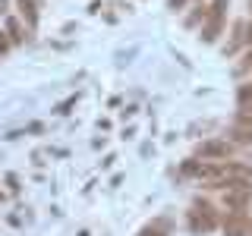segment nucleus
<instances>
[{
  "label": "nucleus",
  "instance_id": "f257e3e1",
  "mask_svg": "<svg viewBox=\"0 0 252 236\" xmlns=\"http://www.w3.org/2000/svg\"><path fill=\"white\" fill-rule=\"evenodd\" d=\"M199 154H202V161H227L233 154V145L224 139H211L205 145H199Z\"/></svg>",
  "mask_w": 252,
  "mask_h": 236
},
{
  "label": "nucleus",
  "instance_id": "f03ea898",
  "mask_svg": "<svg viewBox=\"0 0 252 236\" xmlns=\"http://www.w3.org/2000/svg\"><path fill=\"white\" fill-rule=\"evenodd\" d=\"M224 236H249V214L246 211H230L224 217Z\"/></svg>",
  "mask_w": 252,
  "mask_h": 236
},
{
  "label": "nucleus",
  "instance_id": "0eeeda50",
  "mask_svg": "<svg viewBox=\"0 0 252 236\" xmlns=\"http://www.w3.org/2000/svg\"><path fill=\"white\" fill-rule=\"evenodd\" d=\"M6 31H10V41H13V44H19L22 38H26V29H22L16 19H10V22H6Z\"/></svg>",
  "mask_w": 252,
  "mask_h": 236
},
{
  "label": "nucleus",
  "instance_id": "20e7f679",
  "mask_svg": "<svg viewBox=\"0 0 252 236\" xmlns=\"http://www.w3.org/2000/svg\"><path fill=\"white\" fill-rule=\"evenodd\" d=\"M16 6H19V16L26 19L29 29L38 26V0H16Z\"/></svg>",
  "mask_w": 252,
  "mask_h": 236
},
{
  "label": "nucleus",
  "instance_id": "9d476101",
  "mask_svg": "<svg viewBox=\"0 0 252 236\" xmlns=\"http://www.w3.org/2000/svg\"><path fill=\"white\" fill-rule=\"evenodd\" d=\"M233 142H240V145H249V148H252V129H233Z\"/></svg>",
  "mask_w": 252,
  "mask_h": 236
},
{
  "label": "nucleus",
  "instance_id": "f8f14e48",
  "mask_svg": "<svg viewBox=\"0 0 252 236\" xmlns=\"http://www.w3.org/2000/svg\"><path fill=\"white\" fill-rule=\"evenodd\" d=\"M73 104H76V98H66V101H63V104L57 107V114H66V110H69V107H73Z\"/></svg>",
  "mask_w": 252,
  "mask_h": 236
},
{
  "label": "nucleus",
  "instance_id": "dca6fc26",
  "mask_svg": "<svg viewBox=\"0 0 252 236\" xmlns=\"http://www.w3.org/2000/svg\"><path fill=\"white\" fill-rule=\"evenodd\" d=\"M10 10V0H0V13H6Z\"/></svg>",
  "mask_w": 252,
  "mask_h": 236
},
{
  "label": "nucleus",
  "instance_id": "423d86ee",
  "mask_svg": "<svg viewBox=\"0 0 252 236\" xmlns=\"http://www.w3.org/2000/svg\"><path fill=\"white\" fill-rule=\"evenodd\" d=\"M227 10H230V0H211L208 3V16H218V19H227Z\"/></svg>",
  "mask_w": 252,
  "mask_h": 236
},
{
  "label": "nucleus",
  "instance_id": "7ed1b4c3",
  "mask_svg": "<svg viewBox=\"0 0 252 236\" xmlns=\"http://www.w3.org/2000/svg\"><path fill=\"white\" fill-rule=\"evenodd\" d=\"M224 22H227V19L208 16V19L202 22V41H205V44H215V41H218V35H220V29H224Z\"/></svg>",
  "mask_w": 252,
  "mask_h": 236
},
{
  "label": "nucleus",
  "instance_id": "2eb2a0df",
  "mask_svg": "<svg viewBox=\"0 0 252 236\" xmlns=\"http://www.w3.org/2000/svg\"><path fill=\"white\" fill-rule=\"evenodd\" d=\"M183 3H186V0H170V10L177 13V10H180V6H183Z\"/></svg>",
  "mask_w": 252,
  "mask_h": 236
},
{
  "label": "nucleus",
  "instance_id": "6e6552de",
  "mask_svg": "<svg viewBox=\"0 0 252 236\" xmlns=\"http://www.w3.org/2000/svg\"><path fill=\"white\" fill-rule=\"evenodd\" d=\"M139 236H167V224L164 220H158V224H152V227H145Z\"/></svg>",
  "mask_w": 252,
  "mask_h": 236
},
{
  "label": "nucleus",
  "instance_id": "f3484780",
  "mask_svg": "<svg viewBox=\"0 0 252 236\" xmlns=\"http://www.w3.org/2000/svg\"><path fill=\"white\" fill-rule=\"evenodd\" d=\"M249 10H252V0H249Z\"/></svg>",
  "mask_w": 252,
  "mask_h": 236
},
{
  "label": "nucleus",
  "instance_id": "9b49d317",
  "mask_svg": "<svg viewBox=\"0 0 252 236\" xmlns=\"http://www.w3.org/2000/svg\"><path fill=\"white\" fill-rule=\"evenodd\" d=\"M236 123H240V129H252V114H236Z\"/></svg>",
  "mask_w": 252,
  "mask_h": 236
},
{
  "label": "nucleus",
  "instance_id": "1a4fd4ad",
  "mask_svg": "<svg viewBox=\"0 0 252 236\" xmlns=\"http://www.w3.org/2000/svg\"><path fill=\"white\" fill-rule=\"evenodd\" d=\"M199 167H202V161H195V157H189V161H183V177H199Z\"/></svg>",
  "mask_w": 252,
  "mask_h": 236
},
{
  "label": "nucleus",
  "instance_id": "a211bd4d",
  "mask_svg": "<svg viewBox=\"0 0 252 236\" xmlns=\"http://www.w3.org/2000/svg\"><path fill=\"white\" fill-rule=\"evenodd\" d=\"M199 3H205V0H199Z\"/></svg>",
  "mask_w": 252,
  "mask_h": 236
},
{
  "label": "nucleus",
  "instance_id": "39448f33",
  "mask_svg": "<svg viewBox=\"0 0 252 236\" xmlns=\"http://www.w3.org/2000/svg\"><path fill=\"white\" fill-rule=\"evenodd\" d=\"M205 19H208V3H195V6H192V13L186 16V29H195V26H202Z\"/></svg>",
  "mask_w": 252,
  "mask_h": 236
},
{
  "label": "nucleus",
  "instance_id": "4468645a",
  "mask_svg": "<svg viewBox=\"0 0 252 236\" xmlns=\"http://www.w3.org/2000/svg\"><path fill=\"white\" fill-rule=\"evenodd\" d=\"M6 47H10V41L3 38V31H0V54H6Z\"/></svg>",
  "mask_w": 252,
  "mask_h": 236
},
{
  "label": "nucleus",
  "instance_id": "ddd939ff",
  "mask_svg": "<svg viewBox=\"0 0 252 236\" xmlns=\"http://www.w3.org/2000/svg\"><path fill=\"white\" fill-rule=\"evenodd\" d=\"M246 44H249V47H252V19H249V22H246Z\"/></svg>",
  "mask_w": 252,
  "mask_h": 236
}]
</instances>
